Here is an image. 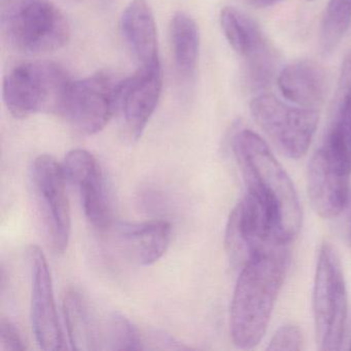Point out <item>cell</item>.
Segmentation results:
<instances>
[{
  "mask_svg": "<svg viewBox=\"0 0 351 351\" xmlns=\"http://www.w3.org/2000/svg\"><path fill=\"white\" fill-rule=\"evenodd\" d=\"M65 178L77 188L84 213L96 229L106 230L112 223V211L104 173L96 158L85 149H73L62 164Z\"/></svg>",
  "mask_w": 351,
  "mask_h": 351,
  "instance_id": "cell-13",
  "label": "cell"
},
{
  "mask_svg": "<svg viewBox=\"0 0 351 351\" xmlns=\"http://www.w3.org/2000/svg\"><path fill=\"white\" fill-rule=\"evenodd\" d=\"M163 87L161 64L139 66L130 77L120 81L118 108L122 112L127 131L138 139L157 108Z\"/></svg>",
  "mask_w": 351,
  "mask_h": 351,
  "instance_id": "cell-14",
  "label": "cell"
},
{
  "mask_svg": "<svg viewBox=\"0 0 351 351\" xmlns=\"http://www.w3.org/2000/svg\"><path fill=\"white\" fill-rule=\"evenodd\" d=\"M338 108L328 134L337 139L351 157V89L338 92Z\"/></svg>",
  "mask_w": 351,
  "mask_h": 351,
  "instance_id": "cell-22",
  "label": "cell"
},
{
  "mask_svg": "<svg viewBox=\"0 0 351 351\" xmlns=\"http://www.w3.org/2000/svg\"><path fill=\"white\" fill-rule=\"evenodd\" d=\"M119 84L120 81L102 71L71 81L60 117L81 134L100 132L118 108Z\"/></svg>",
  "mask_w": 351,
  "mask_h": 351,
  "instance_id": "cell-9",
  "label": "cell"
},
{
  "mask_svg": "<svg viewBox=\"0 0 351 351\" xmlns=\"http://www.w3.org/2000/svg\"><path fill=\"white\" fill-rule=\"evenodd\" d=\"M170 43L176 71L182 79L194 77L200 50L198 26L188 14L178 12L170 23Z\"/></svg>",
  "mask_w": 351,
  "mask_h": 351,
  "instance_id": "cell-19",
  "label": "cell"
},
{
  "mask_svg": "<svg viewBox=\"0 0 351 351\" xmlns=\"http://www.w3.org/2000/svg\"><path fill=\"white\" fill-rule=\"evenodd\" d=\"M32 273V322L36 341L45 351L64 350L65 340L57 313L52 277L44 252L38 246L28 248Z\"/></svg>",
  "mask_w": 351,
  "mask_h": 351,
  "instance_id": "cell-12",
  "label": "cell"
},
{
  "mask_svg": "<svg viewBox=\"0 0 351 351\" xmlns=\"http://www.w3.org/2000/svg\"><path fill=\"white\" fill-rule=\"evenodd\" d=\"M250 112L283 155L297 160L307 154L319 122L317 110L291 106L266 93L252 100Z\"/></svg>",
  "mask_w": 351,
  "mask_h": 351,
  "instance_id": "cell-7",
  "label": "cell"
},
{
  "mask_svg": "<svg viewBox=\"0 0 351 351\" xmlns=\"http://www.w3.org/2000/svg\"><path fill=\"white\" fill-rule=\"evenodd\" d=\"M350 156L328 134L308 165V195L322 219H335L344 210L350 197Z\"/></svg>",
  "mask_w": 351,
  "mask_h": 351,
  "instance_id": "cell-8",
  "label": "cell"
},
{
  "mask_svg": "<svg viewBox=\"0 0 351 351\" xmlns=\"http://www.w3.org/2000/svg\"><path fill=\"white\" fill-rule=\"evenodd\" d=\"M63 314L69 343L75 350H101L102 322L79 291H69L63 299Z\"/></svg>",
  "mask_w": 351,
  "mask_h": 351,
  "instance_id": "cell-18",
  "label": "cell"
},
{
  "mask_svg": "<svg viewBox=\"0 0 351 351\" xmlns=\"http://www.w3.org/2000/svg\"><path fill=\"white\" fill-rule=\"evenodd\" d=\"M118 236L135 262L154 264L165 254L171 240V226L165 221L143 223H121L117 227Z\"/></svg>",
  "mask_w": 351,
  "mask_h": 351,
  "instance_id": "cell-17",
  "label": "cell"
},
{
  "mask_svg": "<svg viewBox=\"0 0 351 351\" xmlns=\"http://www.w3.org/2000/svg\"><path fill=\"white\" fill-rule=\"evenodd\" d=\"M0 34L22 54H44L64 47L71 25L52 0H0Z\"/></svg>",
  "mask_w": 351,
  "mask_h": 351,
  "instance_id": "cell-3",
  "label": "cell"
},
{
  "mask_svg": "<svg viewBox=\"0 0 351 351\" xmlns=\"http://www.w3.org/2000/svg\"><path fill=\"white\" fill-rule=\"evenodd\" d=\"M351 22V0H330L320 29V47L324 54L336 50Z\"/></svg>",
  "mask_w": 351,
  "mask_h": 351,
  "instance_id": "cell-21",
  "label": "cell"
},
{
  "mask_svg": "<svg viewBox=\"0 0 351 351\" xmlns=\"http://www.w3.org/2000/svg\"><path fill=\"white\" fill-rule=\"evenodd\" d=\"M277 85L283 97L301 108L322 106L328 92V75L319 63L300 60L282 69Z\"/></svg>",
  "mask_w": 351,
  "mask_h": 351,
  "instance_id": "cell-15",
  "label": "cell"
},
{
  "mask_svg": "<svg viewBox=\"0 0 351 351\" xmlns=\"http://www.w3.org/2000/svg\"><path fill=\"white\" fill-rule=\"evenodd\" d=\"M225 243L230 260L240 268L256 254L289 245L279 239L268 213L248 192L230 215Z\"/></svg>",
  "mask_w": 351,
  "mask_h": 351,
  "instance_id": "cell-10",
  "label": "cell"
},
{
  "mask_svg": "<svg viewBox=\"0 0 351 351\" xmlns=\"http://www.w3.org/2000/svg\"><path fill=\"white\" fill-rule=\"evenodd\" d=\"M275 1H277V0H265L266 5H269L270 3H275Z\"/></svg>",
  "mask_w": 351,
  "mask_h": 351,
  "instance_id": "cell-25",
  "label": "cell"
},
{
  "mask_svg": "<svg viewBox=\"0 0 351 351\" xmlns=\"http://www.w3.org/2000/svg\"><path fill=\"white\" fill-rule=\"evenodd\" d=\"M0 349L3 351L25 350L23 339L17 326L5 318H1L0 322Z\"/></svg>",
  "mask_w": 351,
  "mask_h": 351,
  "instance_id": "cell-24",
  "label": "cell"
},
{
  "mask_svg": "<svg viewBox=\"0 0 351 351\" xmlns=\"http://www.w3.org/2000/svg\"><path fill=\"white\" fill-rule=\"evenodd\" d=\"M312 306L318 349L340 350L346 330L348 293L340 256L328 242L318 252Z\"/></svg>",
  "mask_w": 351,
  "mask_h": 351,
  "instance_id": "cell-5",
  "label": "cell"
},
{
  "mask_svg": "<svg viewBox=\"0 0 351 351\" xmlns=\"http://www.w3.org/2000/svg\"><path fill=\"white\" fill-rule=\"evenodd\" d=\"M350 349H351V346H350Z\"/></svg>",
  "mask_w": 351,
  "mask_h": 351,
  "instance_id": "cell-27",
  "label": "cell"
},
{
  "mask_svg": "<svg viewBox=\"0 0 351 351\" xmlns=\"http://www.w3.org/2000/svg\"><path fill=\"white\" fill-rule=\"evenodd\" d=\"M233 149L247 192L264 207L279 239L291 244L301 231L303 213L289 174L266 141L254 131L238 132L234 136Z\"/></svg>",
  "mask_w": 351,
  "mask_h": 351,
  "instance_id": "cell-1",
  "label": "cell"
},
{
  "mask_svg": "<svg viewBox=\"0 0 351 351\" xmlns=\"http://www.w3.org/2000/svg\"><path fill=\"white\" fill-rule=\"evenodd\" d=\"M219 20L230 46L247 63L252 85H268L274 71V54L258 24L234 7L223 8Z\"/></svg>",
  "mask_w": 351,
  "mask_h": 351,
  "instance_id": "cell-11",
  "label": "cell"
},
{
  "mask_svg": "<svg viewBox=\"0 0 351 351\" xmlns=\"http://www.w3.org/2000/svg\"><path fill=\"white\" fill-rule=\"evenodd\" d=\"M305 340L301 328L295 324L280 326L273 335L267 349L270 351L303 350Z\"/></svg>",
  "mask_w": 351,
  "mask_h": 351,
  "instance_id": "cell-23",
  "label": "cell"
},
{
  "mask_svg": "<svg viewBox=\"0 0 351 351\" xmlns=\"http://www.w3.org/2000/svg\"><path fill=\"white\" fill-rule=\"evenodd\" d=\"M289 245L256 254L240 269L230 309V334L240 349L263 340L289 262Z\"/></svg>",
  "mask_w": 351,
  "mask_h": 351,
  "instance_id": "cell-2",
  "label": "cell"
},
{
  "mask_svg": "<svg viewBox=\"0 0 351 351\" xmlns=\"http://www.w3.org/2000/svg\"><path fill=\"white\" fill-rule=\"evenodd\" d=\"M143 344L138 328L123 314L114 312L102 322L101 350H141Z\"/></svg>",
  "mask_w": 351,
  "mask_h": 351,
  "instance_id": "cell-20",
  "label": "cell"
},
{
  "mask_svg": "<svg viewBox=\"0 0 351 351\" xmlns=\"http://www.w3.org/2000/svg\"><path fill=\"white\" fill-rule=\"evenodd\" d=\"M30 189L45 238L55 252H64L71 237V217L62 165L52 156H38L30 168Z\"/></svg>",
  "mask_w": 351,
  "mask_h": 351,
  "instance_id": "cell-6",
  "label": "cell"
},
{
  "mask_svg": "<svg viewBox=\"0 0 351 351\" xmlns=\"http://www.w3.org/2000/svg\"><path fill=\"white\" fill-rule=\"evenodd\" d=\"M121 32L141 66L160 63L157 26L147 0H131L121 17Z\"/></svg>",
  "mask_w": 351,
  "mask_h": 351,
  "instance_id": "cell-16",
  "label": "cell"
},
{
  "mask_svg": "<svg viewBox=\"0 0 351 351\" xmlns=\"http://www.w3.org/2000/svg\"><path fill=\"white\" fill-rule=\"evenodd\" d=\"M349 200H350V204H351V193H350V197H349ZM351 217V215H350ZM350 242H351V223H350Z\"/></svg>",
  "mask_w": 351,
  "mask_h": 351,
  "instance_id": "cell-26",
  "label": "cell"
},
{
  "mask_svg": "<svg viewBox=\"0 0 351 351\" xmlns=\"http://www.w3.org/2000/svg\"><path fill=\"white\" fill-rule=\"evenodd\" d=\"M71 80L50 61H27L15 65L3 81V100L15 118L34 114L60 116Z\"/></svg>",
  "mask_w": 351,
  "mask_h": 351,
  "instance_id": "cell-4",
  "label": "cell"
}]
</instances>
